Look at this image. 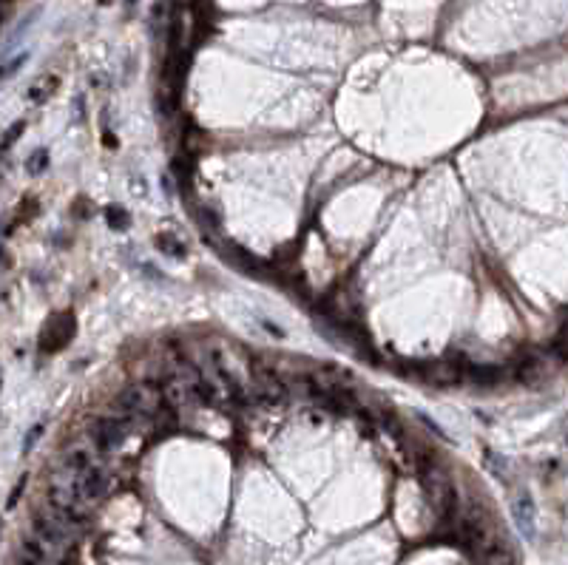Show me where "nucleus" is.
Returning <instances> with one entry per match:
<instances>
[{
  "label": "nucleus",
  "instance_id": "39448f33",
  "mask_svg": "<svg viewBox=\"0 0 568 565\" xmlns=\"http://www.w3.org/2000/svg\"><path fill=\"white\" fill-rule=\"evenodd\" d=\"M546 355H523V358L517 361V367H515V375L520 378V381H537V378H543L546 375Z\"/></svg>",
  "mask_w": 568,
  "mask_h": 565
},
{
  "label": "nucleus",
  "instance_id": "dca6fc26",
  "mask_svg": "<svg viewBox=\"0 0 568 565\" xmlns=\"http://www.w3.org/2000/svg\"><path fill=\"white\" fill-rule=\"evenodd\" d=\"M17 137H23V123H15V125L6 131V137H3V148H12Z\"/></svg>",
  "mask_w": 568,
  "mask_h": 565
},
{
  "label": "nucleus",
  "instance_id": "f257e3e1",
  "mask_svg": "<svg viewBox=\"0 0 568 565\" xmlns=\"http://www.w3.org/2000/svg\"><path fill=\"white\" fill-rule=\"evenodd\" d=\"M114 409L131 415V418H137L139 424H165L171 406L165 403L160 383L134 381L114 398Z\"/></svg>",
  "mask_w": 568,
  "mask_h": 565
},
{
  "label": "nucleus",
  "instance_id": "f03ea898",
  "mask_svg": "<svg viewBox=\"0 0 568 565\" xmlns=\"http://www.w3.org/2000/svg\"><path fill=\"white\" fill-rule=\"evenodd\" d=\"M139 429V421L131 418V415L119 412V409H111L108 415H100V418H92L88 421V440L92 446L100 452V455H117L123 449V443L128 440L131 432Z\"/></svg>",
  "mask_w": 568,
  "mask_h": 565
},
{
  "label": "nucleus",
  "instance_id": "4468645a",
  "mask_svg": "<svg viewBox=\"0 0 568 565\" xmlns=\"http://www.w3.org/2000/svg\"><path fill=\"white\" fill-rule=\"evenodd\" d=\"M486 463H489L492 474H497V478H506V463H503V458H500V455L486 452Z\"/></svg>",
  "mask_w": 568,
  "mask_h": 565
},
{
  "label": "nucleus",
  "instance_id": "6e6552de",
  "mask_svg": "<svg viewBox=\"0 0 568 565\" xmlns=\"http://www.w3.org/2000/svg\"><path fill=\"white\" fill-rule=\"evenodd\" d=\"M481 565H515V554L506 548L503 543H492L481 554Z\"/></svg>",
  "mask_w": 568,
  "mask_h": 565
},
{
  "label": "nucleus",
  "instance_id": "f8f14e48",
  "mask_svg": "<svg viewBox=\"0 0 568 565\" xmlns=\"http://www.w3.org/2000/svg\"><path fill=\"white\" fill-rule=\"evenodd\" d=\"M108 225L114 227V230H126L128 227V214L123 211V207H119V205H114V207H108Z\"/></svg>",
  "mask_w": 568,
  "mask_h": 565
},
{
  "label": "nucleus",
  "instance_id": "423d86ee",
  "mask_svg": "<svg viewBox=\"0 0 568 565\" xmlns=\"http://www.w3.org/2000/svg\"><path fill=\"white\" fill-rule=\"evenodd\" d=\"M461 375H463V370H461V364H455V361H435V364L427 367V378L440 381V383H452V381H458Z\"/></svg>",
  "mask_w": 568,
  "mask_h": 565
},
{
  "label": "nucleus",
  "instance_id": "f3484780",
  "mask_svg": "<svg viewBox=\"0 0 568 565\" xmlns=\"http://www.w3.org/2000/svg\"><path fill=\"white\" fill-rule=\"evenodd\" d=\"M26 57H28V51H23V54H17V57H15V60H12L9 66H3V77H12V71H15V69H20V66L26 63Z\"/></svg>",
  "mask_w": 568,
  "mask_h": 565
},
{
  "label": "nucleus",
  "instance_id": "7ed1b4c3",
  "mask_svg": "<svg viewBox=\"0 0 568 565\" xmlns=\"http://www.w3.org/2000/svg\"><path fill=\"white\" fill-rule=\"evenodd\" d=\"M421 483H424L427 500L435 509V514L440 520L455 517V512H458V494H455V486L449 480V474H446L440 466H435V463H424L421 466Z\"/></svg>",
  "mask_w": 568,
  "mask_h": 565
},
{
  "label": "nucleus",
  "instance_id": "0eeeda50",
  "mask_svg": "<svg viewBox=\"0 0 568 565\" xmlns=\"http://www.w3.org/2000/svg\"><path fill=\"white\" fill-rule=\"evenodd\" d=\"M57 85H60V77L57 74H49V77H40L32 88H28V100H32L35 105H43L54 92H57Z\"/></svg>",
  "mask_w": 568,
  "mask_h": 565
},
{
  "label": "nucleus",
  "instance_id": "20e7f679",
  "mask_svg": "<svg viewBox=\"0 0 568 565\" xmlns=\"http://www.w3.org/2000/svg\"><path fill=\"white\" fill-rule=\"evenodd\" d=\"M512 517H515V525H517V531L523 534V537L534 540V534H537V505H534V500H531V494L526 489H520L512 497Z\"/></svg>",
  "mask_w": 568,
  "mask_h": 565
},
{
  "label": "nucleus",
  "instance_id": "ddd939ff",
  "mask_svg": "<svg viewBox=\"0 0 568 565\" xmlns=\"http://www.w3.org/2000/svg\"><path fill=\"white\" fill-rule=\"evenodd\" d=\"M551 355L557 361H568V330H562L554 341H551Z\"/></svg>",
  "mask_w": 568,
  "mask_h": 565
},
{
  "label": "nucleus",
  "instance_id": "9d476101",
  "mask_svg": "<svg viewBox=\"0 0 568 565\" xmlns=\"http://www.w3.org/2000/svg\"><path fill=\"white\" fill-rule=\"evenodd\" d=\"M157 250H162L165 256H171V259H182L188 250H185V245L176 239V236H168V233H162V236H157Z\"/></svg>",
  "mask_w": 568,
  "mask_h": 565
},
{
  "label": "nucleus",
  "instance_id": "a211bd4d",
  "mask_svg": "<svg viewBox=\"0 0 568 565\" xmlns=\"http://www.w3.org/2000/svg\"><path fill=\"white\" fill-rule=\"evenodd\" d=\"M23 486H26V478H20V483L15 486V492H12V497H9V509H12V505L17 503V497L23 494Z\"/></svg>",
  "mask_w": 568,
  "mask_h": 565
},
{
  "label": "nucleus",
  "instance_id": "2eb2a0df",
  "mask_svg": "<svg viewBox=\"0 0 568 565\" xmlns=\"http://www.w3.org/2000/svg\"><path fill=\"white\" fill-rule=\"evenodd\" d=\"M43 429H46V424H35V429L26 435V440H23V449H26V452H32V449H35V443H37V437L43 435Z\"/></svg>",
  "mask_w": 568,
  "mask_h": 565
},
{
  "label": "nucleus",
  "instance_id": "9b49d317",
  "mask_svg": "<svg viewBox=\"0 0 568 565\" xmlns=\"http://www.w3.org/2000/svg\"><path fill=\"white\" fill-rule=\"evenodd\" d=\"M46 168H49V151H46V148H40V151H35L32 157L26 159V171L28 173H43Z\"/></svg>",
  "mask_w": 568,
  "mask_h": 565
},
{
  "label": "nucleus",
  "instance_id": "1a4fd4ad",
  "mask_svg": "<svg viewBox=\"0 0 568 565\" xmlns=\"http://www.w3.org/2000/svg\"><path fill=\"white\" fill-rule=\"evenodd\" d=\"M469 375H472V381H477V383H494V381H500L503 370H500L497 364H474V367L469 370Z\"/></svg>",
  "mask_w": 568,
  "mask_h": 565
}]
</instances>
